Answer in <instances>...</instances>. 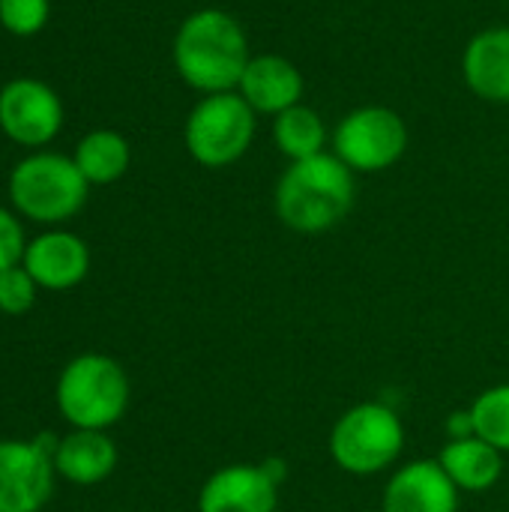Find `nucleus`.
Segmentation results:
<instances>
[{"label":"nucleus","instance_id":"f03ea898","mask_svg":"<svg viewBox=\"0 0 509 512\" xmlns=\"http://www.w3.org/2000/svg\"><path fill=\"white\" fill-rule=\"evenodd\" d=\"M354 171L336 153L291 162L276 186V213L297 234H324L354 207Z\"/></svg>","mask_w":509,"mask_h":512},{"label":"nucleus","instance_id":"f8f14e48","mask_svg":"<svg viewBox=\"0 0 509 512\" xmlns=\"http://www.w3.org/2000/svg\"><path fill=\"white\" fill-rule=\"evenodd\" d=\"M237 93L249 102L255 114H282L303 99V75L300 69L279 54L252 57L243 69Z\"/></svg>","mask_w":509,"mask_h":512},{"label":"nucleus","instance_id":"6ab92c4d","mask_svg":"<svg viewBox=\"0 0 509 512\" xmlns=\"http://www.w3.org/2000/svg\"><path fill=\"white\" fill-rule=\"evenodd\" d=\"M477 438L489 441L501 453H509V384L483 390L471 405Z\"/></svg>","mask_w":509,"mask_h":512},{"label":"nucleus","instance_id":"9d476101","mask_svg":"<svg viewBox=\"0 0 509 512\" xmlns=\"http://www.w3.org/2000/svg\"><path fill=\"white\" fill-rule=\"evenodd\" d=\"M279 486L261 465H228L198 495V512H276Z\"/></svg>","mask_w":509,"mask_h":512},{"label":"nucleus","instance_id":"ddd939ff","mask_svg":"<svg viewBox=\"0 0 509 512\" xmlns=\"http://www.w3.org/2000/svg\"><path fill=\"white\" fill-rule=\"evenodd\" d=\"M24 270L39 288L66 291L78 285L90 270L87 243L66 231H48L24 249Z\"/></svg>","mask_w":509,"mask_h":512},{"label":"nucleus","instance_id":"2eb2a0df","mask_svg":"<svg viewBox=\"0 0 509 512\" xmlns=\"http://www.w3.org/2000/svg\"><path fill=\"white\" fill-rule=\"evenodd\" d=\"M117 465V447L108 435L96 429H78L63 438L54 450V471L69 483L93 486L102 483Z\"/></svg>","mask_w":509,"mask_h":512},{"label":"nucleus","instance_id":"5701e85b","mask_svg":"<svg viewBox=\"0 0 509 512\" xmlns=\"http://www.w3.org/2000/svg\"><path fill=\"white\" fill-rule=\"evenodd\" d=\"M447 438L450 441H465V438H477V429H474V417H471V408L468 411H453L447 417Z\"/></svg>","mask_w":509,"mask_h":512},{"label":"nucleus","instance_id":"39448f33","mask_svg":"<svg viewBox=\"0 0 509 512\" xmlns=\"http://www.w3.org/2000/svg\"><path fill=\"white\" fill-rule=\"evenodd\" d=\"M87 180L75 159L60 153H36L15 165L9 177L12 204L36 222H63L87 201Z\"/></svg>","mask_w":509,"mask_h":512},{"label":"nucleus","instance_id":"423d86ee","mask_svg":"<svg viewBox=\"0 0 509 512\" xmlns=\"http://www.w3.org/2000/svg\"><path fill=\"white\" fill-rule=\"evenodd\" d=\"M189 156L204 168L234 165L255 138V111L237 93H210L204 96L186 120L183 129Z\"/></svg>","mask_w":509,"mask_h":512},{"label":"nucleus","instance_id":"b1692460","mask_svg":"<svg viewBox=\"0 0 509 512\" xmlns=\"http://www.w3.org/2000/svg\"><path fill=\"white\" fill-rule=\"evenodd\" d=\"M261 468H264V474H267L276 486H282V483L288 480V465H285L282 459H264Z\"/></svg>","mask_w":509,"mask_h":512},{"label":"nucleus","instance_id":"6e6552de","mask_svg":"<svg viewBox=\"0 0 509 512\" xmlns=\"http://www.w3.org/2000/svg\"><path fill=\"white\" fill-rule=\"evenodd\" d=\"M54 450L39 441H0V512L42 510L54 486Z\"/></svg>","mask_w":509,"mask_h":512},{"label":"nucleus","instance_id":"aec40b11","mask_svg":"<svg viewBox=\"0 0 509 512\" xmlns=\"http://www.w3.org/2000/svg\"><path fill=\"white\" fill-rule=\"evenodd\" d=\"M48 0H0V24L15 36H33L48 21Z\"/></svg>","mask_w":509,"mask_h":512},{"label":"nucleus","instance_id":"a211bd4d","mask_svg":"<svg viewBox=\"0 0 509 512\" xmlns=\"http://www.w3.org/2000/svg\"><path fill=\"white\" fill-rule=\"evenodd\" d=\"M273 138H276V147L291 162H300V159L324 153L327 129H324V120L318 117V111H312L309 105H294V108L276 114Z\"/></svg>","mask_w":509,"mask_h":512},{"label":"nucleus","instance_id":"4468645a","mask_svg":"<svg viewBox=\"0 0 509 512\" xmlns=\"http://www.w3.org/2000/svg\"><path fill=\"white\" fill-rule=\"evenodd\" d=\"M465 81L489 102H509V27H489L465 48Z\"/></svg>","mask_w":509,"mask_h":512},{"label":"nucleus","instance_id":"7ed1b4c3","mask_svg":"<svg viewBox=\"0 0 509 512\" xmlns=\"http://www.w3.org/2000/svg\"><path fill=\"white\" fill-rule=\"evenodd\" d=\"M405 450L402 417L384 402H363L348 408L330 432L333 462L354 474L372 477L396 465Z\"/></svg>","mask_w":509,"mask_h":512},{"label":"nucleus","instance_id":"1a4fd4ad","mask_svg":"<svg viewBox=\"0 0 509 512\" xmlns=\"http://www.w3.org/2000/svg\"><path fill=\"white\" fill-rule=\"evenodd\" d=\"M63 126V105L57 93L36 78H15L0 90V129L24 144H48Z\"/></svg>","mask_w":509,"mask_h":512},{"label":"nucleus","instance_id":"9b49d317","mask_svg":"<svg viewBox=\"0 0 509 512\" xmlns=\"http://www.w3.org/2000/svg\"><path fill=\"white\" fill-rule=\"evenodd\" d=\"M384 512H459V489L438 462L417 459L390 477Z\"/></svg>","mask_w":509,"mask_h":512},{"label":"nucleus","instance_id":"f257e3e1","mask_svg":"<svg viewBox=\"0 0 509 512\" xmlns=\"http://www.w3.org/2000/svg\"><path fill=\"white\" fill-rule=\"evenodd\" d=\"M249 39L240 21L222 9L192 12L174 36V66L201 93L237 90L249 63Z\"/></svg>","mask_w":509,"mask_h":512},{"label":"nucleus","instance_id":"f3484780","mask_svg":"<svg viewBox=\"0 0 509 512\" xmlns=\"http://www.w3.org/2000/svg\"><path fill=\"white\" fill-rule=\"evenodd\" d=\"M129 144L120 132L96 129L84 135L75 147V165L87 183H114L129 168Z\"/></svg>","mask_w":509,"mask_h":512},{"label":"nucleus","instance_id":"20e7f679","mask_svg":"<svg viewBox=\"0 0 509 512\" xmlns=\"http://www.w3.org/2000/svg\"><path fill=\"white\" fill-rule=\"evenodd\" d=\"M129 405V381L120 363L102 354L75 357L57 381V408L75 429H108Z\"/></svg>","mask_w":509,"mask_h":512},{"label":"nucleus","instance_id":"dca6fc26","mask_svg":"<svg viewBox=\"0 0 509 512\" xmlns=\"http://www.w3.org/2000/svg\"><path fill=\"white\" fill-rule=\"evenodd\" d=\"M438 465L447 471L459 492H489L504 477V453L483 438L447 441Z\"/></svg>","mask_w":509,"mask_h":512},{"label":"nucleus","instance_id":"412c9836","mask_svg":"<svg viewBox=\"0 0 509 512\" xmlns=\"http://www.w3.org/2000/svg\"><path fill=\"white\" fill-rule=\"evenodd\" d=\"M36 300V279L24 267L0 270V309L6 315H21Z\"/></svg>","mask_w":509,"mask_h":512},{"label":"nucleus","instance_id":"0eeeda50","mask_svg":"<svg viewBox=\"0 0 509 512\" xmlns=\"http://www.w3.org/2000/svg\"><path fill=\"white\" fill-rule=\"evenodd\" d=\"M333 150L351 171L375 174L396 165L405 156L408 126L393 108L384 105L354 108L336 126Z\"/></svg>","mask_w":509,"mask_h":512},{"label":"nucleus","instance_id":"4be33fe9","mask_svg":"<svg viewBox=\"0 0 509 512\" xmlns=\"http://www.w3.org/2000/svg\"><path fill=\"white\" fill-rule=\"evenodd\" d=\"M24 234L21 225L15 222V216L9 210L0 207V270L15 267L24 258Z\"/></svg>","mask_w":509,"mask_h":512}]
</instances>
